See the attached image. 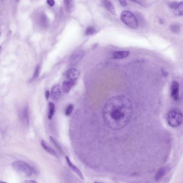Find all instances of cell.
Returning <instances> with one entry per match:
<instances>
[{
  "label": "cell",
  "instance_id": "4dcf8cb0",
  "mask_svg": "<svg viewBox=\"0 0 183 183\" xmlns=\"http://www.w3.org/2000/svg\"><path fill=\"white\" fill-rule=\"evenodd\" d=\"M0 48H1V47H0Z\"/></svg>",
  "mask_w": 183,
  "mask_h": 183
},
{
  "label": "cell",
  "instance_id": "484cf974",
  "mask_svg": "<svg viewBox=\"0 0 183 183\" xmlns=\"http://www.w3.org/2000/svg\"><path fill=\"white\" fill-rule=\"evenodd\" d=\"M178 5H179V3L176 2V1H173V2L170 3L169 7H170V8L175 10L178 7Z\"/></svg>",
  "mask_w": 183,
  "mask_h": 183
},
{
  "label": "cell",
  "instance_id": "ac0fdd59",
  "mask_svg": "<svg viewBox=\"0 0 183 183\" xmlns=\"http://www.w3.org/2000/svg\"><path fill=\"white\" fill-rule=\"evenodd\" d=\"M49 106V112L48 114V118L51 120L55 113V104L52 102H50L48 104Z\"/></svg>",
  "mask_w": 183,
  "mask_h": 183
},
{
  "label": "cell",
  "instance_id": "ba28073f",
  "mask_svg": "<svg viewBox=\"0 0 183 183\" xmlns=\"http://www.w3.org/2000/svg\"><path fill=\"white\" fill-rule=\"evenodd\" d=\"M21 119L25 125L28 126L29 123V111L28 106H25L21 111Z\"/></svg>",
  "mask_w": 183,
  "mask_h": 183
},
{
  "label": "cell",
  "instance_id": "9a60e30c",
  "mask_svg": "<svg viewBox=\"0 0 183 183\" xmlns=\"http://www.w3.org/2000/svg\"><path fill=\"white\" fill-rule=\"evenodd\" d=\"M64 6L65 10L69 13H72L75 9L74 0H64Z\"/></svg>",
  "mask_w": 183,
  "mask_h": 183
},
{
  "label": "cell",
  "instance_id": "ffe728a7",
  "mask_svg": "<svg viewBox=\"0 0 183 183\" xmlns=\"http://www.w3.org/2000/svg\"><path fill=\"white\" fill-rule=\"evenodd\" d=\"M176 15L178 16H182L183 15V3L182 2L179 3L178 7L175 9Z\"/></svg>",
  "mask_w": 183,
  "mask_h": 183
},
{
  "label": "cell",
  "instance_id": "8fae6325",
  "mask_svg": "<svg viewBox=\"0 0 183 183\" xmlns=\"http://www.w3.org/2000/svg\"><path fill=\"white\" fill-rule=\"evenodd\" d=\"M76 83V81H73L71 80H66L63 82L62 90L63 92L67 94L70 91L71 88L73 87Z\"/></svg>",
  "mask_w": 183,
  "mask_h": 183
},
{
  "label": "cell",
  "instance_id": "4fadbf2b",
  "mask_svg": "<svg viewBox=\"0 0 183 183\" xmlns=\"http://www.w3.org/2000/svg\"><path fill=\"white\" fill-rule=\"evenodd\" d=\"M41 145L43 149H44L45 150H46L47 152L54 156V157H58V154L57 153V152H55L54 149H52L50 146H48L47 142L44 140H42L41 142Z\"/></svg>",
  "mask_w": 183,
  "mask_h": 183
},
{
  "label": "cell",
  "instance_id": "3957f363",
  "mask_svg": "<svg viewBox=\"0 0 183 183\" xmlns=\"http://www.w3.org/2000/svg\"><path fill=\"white\" fill-rule=\"evenodd\" d=\"M167 123L172 127H177L181 125L183 121V115L181 110L173 109L167 115Z\"/></svg>",
  "mask_w": 183,
  "mask_h": 183
},
{
  "label": "cell",
  "instance_id": "4316f807",
  "mask_svg": "<svg viewBox=\"0 0 183 183\" xmlns=\"http://www.w3.org/2000/svg\"><path fill=\"white\" fill-rule=\"evenodd\" d=\"M119 2L121 3V6H123V7H125L127 6V2L126 1V0H119Z\"/></svg>",
  "mask_w": 183,
  "mask_h": 183
},
{
  "label": "cell",
  "instance_id": "7a4b0ae2",
  "mask_svg": "<svg viewBox=\"0 0 183 183\" xmlns=\"http://www.w3.org/2000/svg\"><path fill=\"white\" fill-rule=\"evenodd\" d=\"M13 169L19 175L30 178L34 175V170L27 163L23 161H16L12 163Z\"/></svg>",
  "mask_w": 183,
  "mask_h": 183
},
{
  "label": "cell",
  "instance_id": "f1b7e54d",
  "mask_svg": "<svg viewBox=\"0 0 183 183\" xmlns=\"http://www.w3.org/2000/svg\"><path fill=\"white\" fill-rule=\"evenodd\" d=\"M45 96H46V100H48V99L49 98V97H50V92H48V91H47V92H46V94H45Z\"/></svg>",
  "mask_w": 183,
  "mask_h": 183
},
{
  "label": "cell",
  "instance_id": "44dd1931",
  "mask_svg": "<svg viewBox=\"0 0 183 183\" xmlns=\"http://www.w3.org/2000/svg\"><path fill=\"white\" fill-rule=\"evenodd\" d=\"M40 71V67L39 65H38L36 66V67L35 68L34 70V74L33 75L31 79V81H34L38 77V76L39 75Z\"/></svg>",
  "mask_w": 183,
  "mask_h": 183
},
{
  "label": "cell",
  "instance_id": "6da1fadb",
  "mask_svg": "<svg viewBox=\"0 0 183 183\" xmlns=\"http://www.w3.org/2000/svg\"><path fill=\"white\" fill-rule=\"evenodd\" d=\"M133 113L131 100L124 96H115L105 104L103 118L105 125L113 130H121L130 123Z\"/></svg>",
  "mask_w": 183,
  "mask_h": 183
},
{
  "label": "cell",
  "instance_id": "2e32d148",
  "mask_svg": "<svg viewBox=\"0 0 183 183\" xmlns=\"http://www.w3.org/2000/svg\"><path fill=\"white\" fill-rule=\"evenodd\" d=\"M38 21H39V23L42 27L44 28V27H47L48 26V19L47 16L44 13H42L40 15Z\"/></svg>",
  "mask_w": 183,
  "mask_h": 183
},
{
  "label": "cell",
  "instance_id": "e0dca14e",
  "mask_svg": "<svg viewBox=\"0 0 183 183\" xmlns=\"http://www.w3.org/2000/svg\"><path fill=\"white\" fill-rule=\"evenodd\" d=\"M165 173H166V169L165 167H162L155 174V181H158L160 180L164 176Z\"/></svg>",
  "mask_w": 183,
  "mask_h": 183
},
{
  "label": "cell",
  "instance_id": "5b68a950",
  "mask_svg": "<svg viewBox=\"0 0 183 183\" xmlns=\"http://www.w3.org/2000/svg\"><path fill=\"white\" fill-rule=\"evenodd\" d=\"M85 52L83 50L77 51L73 53L69 59V63L71 65H75L83 58Z\"/></svg>",
  "mask_w": 183,
  "mask_h": 183
},
{
  "label": "cell",
  "instance_id": "f546056e",
  "mask_svg": "<svg viewBox=\"0 0 183 183\" xmlns=\"http://www.w3.org/2000/svg\"><path fill=\"white\" fill-rule=\"evenodd\" d=\"M24 183H37V182L35 181H32V180H29V181H26L24 182Z\"/></svg>",
  "mask_w": 183,
  "mask_h": 183
},
{
  "label": "cell",
  "instance_id": "cb8c5ba5",
  "mask_svg": "<svg viewBox=\"0 0 183 183\" xmlns=\"http://www.w3.org/2000/svg\"><path fill=\"white\" fill-rule=\"evenodd\" d=\"M74 110V105L69 104L65 110V115L67 116H69L73 112Z\"/></svg>",
  "mask_w": 183,
  "mask_h": 183
},
{
  "label": "cell",
  "instance_id": "8992f818",
  "mask_svg": "<svg viewBox=\"0 0 183 183\" xmlns=\"http://www.w3.org/2000/svg\"><path fill=\"white\" fill-rule=\"evenodd\" d=\"M80 75V73L77 69L75 68H71L69 69L67 72L65 76L68 80L76 81L77 79H79Z\"/></svg>",
  "mask_w": 183,
  "mask_h": 183
},
{
  "label": "cell",
  "instance_id": "5bb4252c",
  "mask_svg": "<svg viewBox=\"0 0 183 183\" xmlns=\"http://www.w3.org/2000/svg\"><path fill=\"white\" fill-rule=\"evenodd\" d=\"M102 1L105 8L106 9L107 11H109L110 13H112L113 15H116L115 8L112 3L109 0H102Z\"/></svg>",
  "mask_w": 183,
  "mask_h": 183
},
{
  "label": "cell",
  "instance_id": "603a6c76",
  "mask_svg": "<svg viewBox=\"0 0 183 183\" xmlns=\"http://www.w3.org/2000/svg\"><path fill=\"white\" fill-rule=\"evenodd\" d=\"M96 32V30L94 29V28L92 26H89L86 29V34L87 36L92 35V34L95 33Z\"/></svg>",
  "mask_w": 183,
  "mask_h": 183
},
{
  "label": "cell",
  "instance_id": "7402d4cb",
  "mask_svg": "<svg viewBox=\"0 0 183 183\" xmlns=\"http://www.w3.org/2000/svg\"><path fill=\"white\" fill-rule=\"evenodd\" d=\"M50 138L51 141H52L53 144H54L55 147L59 150V152H62V148L61 147L60 145L59 144V142L57 141V140L54 139L52 136H50Z\"/></svg>",
  "mask_w": 183,
  "mask_h": 183
},
{
  "label": "cell",
  "instance_id": "7c38bea8",
  "mask_svg": "<svg viewBox=\"0 0 183 183\" xmlns=\"http://www.w3.org/2000/svg\"><path fill=\"white\" fill-rule=\"evenodd\" d=\"M129 54V51H115L113 52L112 58L115 59H121L123 58H127Z\"/></svg>",
  "mask_w": 183,
  "mask_h": 183
},
{
  "label": "cell",
  "instance_id": "9c48e42d",
  "mask_svg": "<svg viewBox=\"0 0 183 183\" xmlns=\"http://www.w3.org/2000/svg\"><path fill=\"white\" fill-rule=\"evenodd\" d=\"M61 94V88L60 85L57 84L53 86L51 91V97L53 100H57L60 98Z\"/></svg>",
  "mask_w": 183,
  "mask_h": 183
},
{
  "label": "cell",
  "instance_id": "52a82bcc",
  "mask_svg": "<svg viewBox=\"0 0 183 183\" xmlns=\"http://www.w3.org/2000/svg\"><path fill=\"white\" fill-rule=\"evenodd\" d=\"M171 97L175 100H177L179 97V84L177 82L173 81L171 87Z\"/></svg>",
  "mask_w": 183,
  "mask_h": 183
},
{
  "label": "cell",
  "instance_id": "277c9868",
  "mask_svg": "<svg viewBox=\"0 0 183 183\" xmlns=\"http://www.w3.org/2000/svg\"><path fill=\"white\" fill-rule=\"evenodd\" d=\"M121 19L123 23L131 29H136L138 28V21L135 16L131 11H123L121 13Z\"/></svg>",
  "mask_w": 183,
  "mask_h": 183
},
{
  "label": "cell",
  "instance_id": "d4e9b609",
  "mask_svg": "<svg viewBox=\"0 0 183 183\" xmlns=\"http://www.w3.org/2000/svg\"><path fill=\"white\" fill-rule=\"evenodd\" d=\"M131 1L135 3L139 4L143 7H146V5H147L146 0H131Z\"/></svg>",
  "mask_w": 183,
  "mask_h": 183
},
{
  "label": "cell",
  "instance_id": "83f0119b",
  "mask_svg": "<svg viewBox=\"0 0 183 183\" xmlns=\"http://www.w3.org/2000/svg\"><path fill=\"white\" fill-rule=\"evenodd\" d=\"M47 3L50 7H53L55 4V1L54 0H47Z\"/></svg>",
  "mask_w": 183,
  "mask_h": 183
},
{
  "label": "cell",
  "instance_id": "30bf717a",
  "mask_svg": "<svg viewBox=\"0 0 183 183\" xmlns=\"http://www.w3.org/2000/svg\"><path fill=\"white\" fill-rule=\"evenodd\" d=\"M65 160H66V162L68 164L69 167H70L71 170H73L74 173H76L80 178H81L82 180H83V174H82L81 171L79 170V168L71 162V160L69 159V158L68 156L65 157Z\"/></svg>",
  "mask_w": 183,
  "mask_h": 183
},
{
  "label": "cell",
  "instance_id": "d6986e66",
  "mask_svg": "<svg viewBox=\"0 0 183 183\" xmlns=\"http://www.w3.org/2000/svg\"><path fill=\"white\" fill-rule=\"evenodd\" d=\"M170 30L173 33H179V32L181 31V27L179 25L175 24L171 25L170 27Z\"/></svg>",
  "mask_w": 183,
  "mask_h": 183
}]
</instances>
